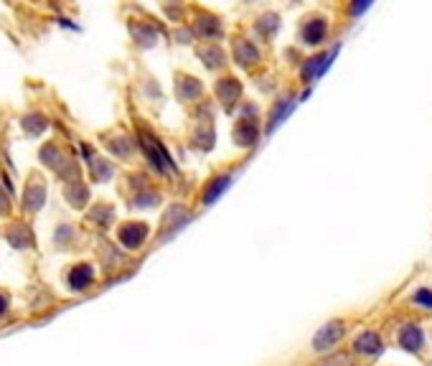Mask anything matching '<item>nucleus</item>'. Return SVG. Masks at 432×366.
<instances>
[{"label": "nucleus", "mask_w": 432, "mask_h": 366, "mask_svg": "<svg viewBox=\"0 0 432 366\" xmlns=\"http://www.w3.org/2000/svg\"><path fill=\"white\" fill-rule=\"evenodd\" d=\"M341 333H343L341 323L325 325L323 331H321V333L316 336V349H318V351H323L325 346H331V343H336L338 338H341Z\"/></svg>", "instance_id": "nucleus-1"}, {"label": "nucleus", "mask_w": 432, "mask_h": 366, "mask_svg": "<svg viewBox=\"0 0 432 366\" xmlns=\"http://www.w3.org/2000/svg\"><path fill=\"white\" fill-rule=\"evenodd\" d=\"M356 349L361 351V354H376V351L382 349V343L376 338V333H364L356 341Z\"/></svg>", "instance_id": "nucleus-2"}, {"label": "nucleus", "mask_w": 432, "mask_h": 366, "mask_svg": "<svg viewBox=\"0 0 432 366\" xmlns=\"http://www.w3.org/2000/svg\"><path fill=\"white\" fill-rule=\"evenodd\" d=\"M402 346L404 349H420L422 346V333H420L417 325H409L407 331L402 333Z\"/></svg>", "instance_id": "nucleus-3"}, {"label": "nucleus", "mask_w": 432, "mask_h": 366, "mask_svg": "<svg viewBox=\"0 0 432 366\" xmlns=\"http://www.w3.org/2000/svg\"><path fill=\"white\" fill-rule=\"evenodd\" d=\"M323 31H325V23H310L307 21L305 28H303V34H305V41L307 43H321V39H323Z\"/></svg>", "instance_id": "nucleus-4"}, {"label": "nucleus", "mask_w": 432, "mask_h": 366, "mask_svg": "<svg viewBox=\"0 0 432 366\" xmlns=\"http://www.w3.org/2000/svg\"><path fill=\"white\" fill-rule=\"evenodd\" d=\"M226 186H229V175H222V178H216V181H214V186L208 189V191H206V196H204V199H206V201H214L216 196H219V193L224 191Z\"/></svg>", "instance_id": "nucleus-5"}, {"label": "nucleus", "mask_w": 432, "mask_h": 366, "mask_svg": "<svg viewBox=\"0 0 432 366\" xmlns=\"http://www.w3.org/2000/svg\"><path fill=\"white\" fill-rule=\"evenodd\" d=\"M415 303H424V308H432V292L430 290H422L415 295Z\"/></svg>", "instance_id": "nucleus-6"}]
</instances>
